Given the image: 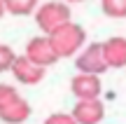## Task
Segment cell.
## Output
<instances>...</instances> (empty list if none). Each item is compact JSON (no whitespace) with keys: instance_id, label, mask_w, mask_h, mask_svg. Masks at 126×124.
Returning a JSON list of instances; mask_svg holds the SVG:
<instances>
[{"instance_id":"1","label":"cell","mask_w":126,"mask_h":124,"mask_svg":"<svg viewBox=\"0 0 126 124\" xmlns=\"http://www.w3.org/2000/svg\"><path fill=\"white\" fill-rule=\"evenodd\" d=\"M51 37V45H54V49L59 52L61 59H68V56H75L77 52L82 49V45H84L86 40V33L84 28L79 26V23H63V26H59L56 31L49 33Z\"/></svg>"},{"instance_id":"2","label":"cell","mask_w":126,"mask_h":124,"mask_svg":"<svg viewBox=\"0 0 126 124\" xmlns=\"http://www.w3.org/2000/svg\"><path fill=\"white\" fill-rule=\"evenodd\" d=\"M68 21H70V7H68L65 2L51 0V2H45V5H40V7L35 9V23L47 35H49L51 31H56L59 26L68 23Z\"/></svg>"},{"instance_id":"3","label":"cell","mask_w":126,"mask_h":124,"mask_svg":"<svg viewBox=\"0 0 126 124\" xmlns=\"http://www.w3.org/2000/svg\"><path fill=\"white\" fill-rule=\"evenodd\" d=\"M75 68L79 73H94V75L105 73L110 66H108V59H105V52H103V42H91L75 59Z\"/></svg>"},{"instance_id":"4","label":"cell","mask_w":126,"mask_h":124,"mask_svg":"<svg viewBox=\"0 0 126 124\" xmlns=\"http://www.w3.org/2000/svg\"><path fill=\"white\" fill-rule=\"evenodd\" d=\"M26 56L31 61H35L37 66H51V63H56V61L61 59L59 56V52L54 49V45H51V37L49 35H37V37H33L31 42H28V47H26Z\"/></svg>"},{"instance_id":"5","label":"cell","mask_w":126,"mask_h":124,"mask_svg":"<svg viewBox=\"0 0 126 124\" xmlns=\"http://www.w3.org/2000/svg\"><path fill=\"white\" fill-rule=\"evenodd\" d=\"M45 66H37L35 61H31L26 54L23 56H16L12 66V75L16 77V82H23V84H37L45 80Z\"/></svg>"},{"instance_id":"6","label":"cell","mask_w":126,"mask_h":124,"mask_svg":"<svg viewBox=\"0 0 126 124\" xmlns=\"http://www.w3.org/2000/svg\"><path fill=\"white\" fill-rule=\"evenodd\" d=\"M70 89L77 101H82V98H98L103 84H100V77L94 73H77L70 82Z\"/></svg>"},{"instance_id":"7","label":"cell","mask_w":126,"mask_h":124,"mask_svg":"<svg viewBox=\"0 0 126 124\" xmlns=\"http://www.w3.org/2000/svg\"><path fill=\"white\" fill-rule=\"evenodd\" d=\"M72 115H75L77 124H100L105 117V108L98 98H82L75 103Z\"/></svg>"},{"instance_id":"8","label":"cell","mask_w":126,"mask_h":124,"mask_svg":"<svg viewBox=\"0 0 126 124\" xmlns=\"http://www.w3.org/2000/svg\"><path fill=\"white\" fill-rule=\"evenodd\" d=\"M103 52L110 68H126V37H110L103 42Z\"/></svg>"},{"instance_id":"9","label":"cell","mask_w":126,"mask_h":124,"mask_svg":"<svg viewBox=\"0 0 126 124\" xmlns=\"http://www.w3.org/2000/svg\"><path fill=\"white\" fill-rule=\"evenodd\" d=\"M31 117V106L28 101H23L21 96L14 98L12 103H7L5 108H0V120L7 122V124H21Z\"/></svg>"},{"instance_id":"10","label":"cell","mask_w":126,"mask_h":124,"mask_svg":"<svg viewBox=\"0 0 126 124\" xmlns=\"http://www.w3.org/2000/svg\"><path fill=\"white\" fill-rule=\"evenodd\" d=\"M37 2L40 0H5V7L14 17H28V14H35V9L40 7Z\"/></svg>"},{"instance_id":"11","label":"cell","mask_w":126,"mask_h":124,"mask_svg":"<svg viewBox=\"0 0 126 124\" xmlns=\"http://www.w3.org/2000/svg\"><path fill=\"white\" fill-rule=\"evenodd\" d=\"M100 7L110 19H126V0H100Z\"/></svg>"},{"instance_id":"12","label":"cell","mask_w":126,"mask_h":124,"mask_svg":"<svg viewBox=\"0 0 126 124\" xmlns=\"http://www.w3.org/2000/svg\"><path fill=\"white\" fill-rule=\"evenodd\" d=\"M14 61H16L14 49H12L9 45H0V73H5V70H12Z\"/></svg>"},{"instance_id":"13","label":"cell","mask_w":126,"mask_h":124,"mask_svg":"<svg viewBox=\"0 0 126 124\" xmlns=\"http://www.w3.org/2000/svg\"><path fill=\"white\" fill-rule=\"evenodd\" d=\"M14 98H19L16 89L9 87V84H0V108H5L7 103H12Z\"/></svg>"},{"instance_id":"14","label":"cell","mask_w":126,"mask_h":124,"mask_svg":"<svg viewBox=\"0 0 126 124\" xmlns=\"http://www.w3.org/2000/svg\"><path fill=\"white\" fill-rule=\"evenodd\" d=\"M45 124H77L75 120V115H68V112H54V115H49L47 117V122Z\"/></svg>"},{"instance_id":"15","label":"cell","mask_w":126,"mask_h":124,"mask_svg":"<svg viewBox=\"0 0 126 124\" xmlns=\"http://www.w3.org/2000/svg\"><path fill=\"white\" fill-rule=\"evenodd\" d=\"M5 12H7V7H5V0H0V19L5 17Z\"/></svg>"},{"instance_id":"16","label":"cell","mask_w":126,"mask_h":124,"mask_svg":"<svg viewBox=\"0 0 126 124\" xmlns=\"http://www.w3.org/2000/svg\"><path fill=\"white\" fill-rule=\"evenodd\" d=\"M65 2H84V0H65Z\"/></svg>"}]
</instances>
